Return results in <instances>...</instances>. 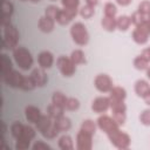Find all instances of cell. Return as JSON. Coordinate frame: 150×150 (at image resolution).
Listing matches in <instances>:
<instances>
[{"mask_svg":"<svg viewBox=\"0 0 150 150\" xmlns=\"http://www.w3.org/2000/svg\"><path fill=\"white\" fill-rule=\"evenodd\" d=\"M21 1H27V0H21Z\"/></svg>","mask_w":150,"mask_h":150,"instance_id":"cell-54","label":"cell"},{"mask_svg":"<svg viewBox=\"0 0 150 150\" xmlns=\"http://www.w3.org/2000/svg\"><path fill=\"white\" fill-rule=\"evenodd\" d=\"M91 136L90 134L86 132L84 130H80L76 136V148L79 150H89L91 149Z\"/></svg>","mask_w":150,"mask_h":150,"instance_id":"cell-9","label":"cell"},{"mask_svg":"<svg viewBox=\"0 0 150 150\" xmlns=\"http://www.w3.org/2000/svg\"><path fill=\"white\" fill-rule=\"evenodd\" d=\"M12 61L6 54H1V76L6 75L12 70Z\"/></svg>","mask_w":150,"mask_h":150,"instance_id":"cell-25","label":"cell"},{"mask_svg":"<svg viewBox=\"0 0 150 150\" xmlns=\"http://www.w3.org/2000/svg\"><path fill=\"white\" fill-rule=\"evenodd\" d=\"M131 25V19L130 16L127 15H121L116 19V26L120 30H127Z\"/></svg>","mask_w":150,"mask_h":150,"instance_id":"cell-24","label":"cell"},{"mask_svg":"<svg viewBox=\"0 0 150 150\" xmlns=\"http://www.w3.org/2000/svg\"><path fill=\"white\" fill-rule=\"evenodd\" d=\"M34 136H35V131H34V129H33L32 127H29V125H25V128H23V132H22V135H21L20 137H23V138H26V139L32 141V139L34 138Z\"/></svg>","mask_w":150,"mask_h":150,"instance_id":"cell-41","label":"cell"},{"mask_svg":"<svg viewBox=\"0 0 150 150\" xmlns=\"http://www.w3.org/2000/svg\"><path fill=\"white\" fill-rule=\"evenodd\" d=\"M29 144H30V141L29 139H26L23 137H19V138H16L15 149L16 150H25V149L29 148Z\"/></svg>","mask_w":150,"mask_h":150,"instance_id":"cell-39","label":"cell"},{"mask_svg":"<svg viewBox=\"0 0 150 150\" xmlns=\"http://www.w3.org/2000/svg\"><path fill=\"white\" fill-rule=\"evenodd\" d=\"M143 98H144V101H145V103L150 105V91H149V93H148V94H146V95H145V96H144Z\"/></svg>","mask_w":150,"mask_h":150,"instance_id":"cell-50","label":"cell"},{"mask_svg":"<svg viewBox=\"0 0 150 150\" xmlns=\"http://www.w3.org/2000/svg\"><path fill=\"white\" fill-rule=\"evenodd\" d=\"M70 35L73 40L80 46H84L89 41V34L87 32L86 26L82 22H75L70 27Z\"/></svg>","mask_w":150,"mask_h":150,"instance_id":"cell-3","label":"cell"},{"mask_svg":"<svg viewBox=\"0 0 150 150\" xmlns=\"http://www.w3.org/2000/svg\"><path fill=\"white\" fill-rule=\"evenodd\" d=\"M112 118L118 125H122L125 122V112H112Z\"/></svg>","mask_w":150,"mask_h":150,"instance_id":"cell-44","label":"cell"},{"mask_svg":"<svg viewBox=\"0 0 150 150\" xmlns=\"http://www.w3.org/2000/svg\"><path fill=\"white\" fill-rule=\"evenodd\" d=\"M39 28L41 32H45V33H49L54 29V26H55V20L48 18V16H41L39 19V23H38Z\"/></svg>","mask_w":150,"mask_h":150,"instance_id":"cell-16","label":"cell"},{"mask_svg":"<svg viewBox=\"0 0 150 150\" xmlns=\"http://www.w3.org/2000/svg\"><path fill=\"white\" fill-rule=\"evenodd\" d=\"M59 146L62 150H71V149H74V143H73L71 137L68 136V135L61 136L60 139H59Z\"/></svg>","mask_w":150,"mask_h":150,"instance_id":"cell-23","label":"cell"},{"mask_svg":"<svg viewBox=\"0 0 150 150\" xmlns=\"http://www.w3.org/2000/svg\"><path fill=\"white\" fill-rule=\"evenodd\" d=\"M130 19H131V23H134V25L137 27V26H139L141 23H143V22L148 19V16L144 15V14H142V13H139V12L137 11V12H135V13L130 16Z\"/></svg>","mask_w":150,"mask_h":150,"instance_id":"cell-32","label":"cell"},{"mask_svg":"<svg viewBox=\"0 0 150 150\" xmlns=\"http://www.w3.org/2000/svg\"><path fill=\"white\" fill-rule=\"evenodd\" d=\"M80 15H81L82 18H84V19L91 18V16L94 15V7L86 4L84 6L81 7V9H80Z\"/></svg>","mask_w":150,"mask_h":150,"instance_id":"cell-35","label":"cell"},{"mask_svg":"<svg viewBox=\"0 0 150 150\" xmlns=\"http://www.w3.org/2000/svg\"><path fill=\"white\" fill-rule=\"evenodd\" d=\"M77 14V9H67V8H63V9H60L57 16H56V21L60 23V25H67L69 23L74 16H76Z\"/></svg>","mask_w":150,"mask_h":150,"instance_id":"cell-11","label":"cell"},{"mask_svg":"<svg viewBox=\"0 0 150 150\" xmlns=\"http://www.w3.org/2000/svg\"><path fill=\"white\" fill-rule=\"evenodd\" d=\"M23 77H25V76H23L21 73H19L18 70L12 69L9 73H7L6 75L2 76V80H4V82H5L7 86H9V87H13V88H21Z\"/></svg>","mask_w":150,"mask_h":150,"instance_id":"cell-6","label":"cell"},{"mask_svg":"<svg viewBox=\"0 0 150 150\" xmlns=\"http://www.w3.org/2000/svg\"><path fill=\"white\" fill-rule=\"evenodd\" d=\"M63 110H64V108L59 107V105H55L54 103H52V104H49L47 107V115L49 117L56 120V118H59L60 116L63 115Z\"/></svg>","mask_w":150,"mask_h":150,"instance_id":"cell-19","label":"cell"},{"mask_svg":"<svg viewBox=\"0 0 150 150\" xmlns=\"http://www.w3.org/2000/svg\"><path fill=\"white\" fill-rule=\"evenodd\" d=\"M14 12V7H13V4L7 1V0H4V4H2V26L7 25V23H11L9 22V19L12 16Z\"/></svg>","mask_w":150,"mask_h":150,"instance_id":"cell-15","label":"cell"},{"mask_svg":"<svg viewBox=\"0 0 150 150\" xmlns=\"http://www.w3.org/2000/svg\"><path fill=\"white\" fill-rule=\"evenodd\" d=\"M97 125H98V128H100L101 130H103L107 135L110 134V132H112L114 130L118 129V127H120V125L115 122V120H114L112 117H109V116H105V115L98 117V120H97Z\"/></svg>","mask_w":150,"mask_h":150,"instance_id":"cell-8","label":"cell"},{"mask_svg":"<svg viewBox=\"0 0 150 150\" xmlns=\"http://www.w3.org/2000/svg\"><path fill=\"white\" fill-rule=\"evenodd\" d=\"M148 36H149V35H146L145 33H143V32H142L141 29H138L137 27H136V29L132 32V39H134V41H135L136 43H138V45H144V43H146Z\"/></svg>","mask_w":150,"mask_h":150,"instance_id":"cell-27","label":"cell"},{"mask_svg":"<svg viewBox=\"0 0 150 150\" xmlns=\"http://www.w3.org/2000/svg\"><path fill=\"white\" fill-rule=\"evenodd\" d=\"M101 25L108 32H112V30H115V28H117V26H116V19L115 18H110V16H105V15L102 18Z\"/></svg>","mask_w":150,"mask_h":150,"instance_id":"cell-22","label":"cell"},{"mask_svg":"<svg viewBox=\"0 0 150 150\" xmlns=\"http://www.w3.org/2000/svg\"><path fill=\"white\" fill-rule=\"evenodd\" d=\"M2 27H4V35L1 38V47L6 49H14L19 40L18 29L11 23H7Z\"/></svg>","mask_w":150,"mask_h":150,"instance_id":"cell-1","label":"cell"},{"mask_svg":"<svg viewBox=\"0 0 150 150\" xmlns=\"http://www.w3.org/2000/svg\"><path fill=\"white\" fill-rule=\"evenodd\" d=\"M139 121H141L142 124H144V125H150V109L144 110V111L139 115Z\"/></svg>","mask_w":150,"mask_h":150,"instance_id":"cell-43","label":"cell"},{"mask_svg":"<svg viewBox=\"0 0 150 150\" xmlns=\"http://www.w3.org/2000/svg\"><path fill=\"white\" fill-rule=\"evenodd\" d=\"M63 8L67 9H77L80 5V0H61Z\"/></svg>","mask_w":150,"mask_h":150,"instance_id":"cell-40","label":"cell"},{"mask_svg":"<svg viewBox=\"0 0 150 150\" xmlns=\"http://www.w3.org/2000/svg\"><path fill=\"white\" fill-rule=\"evenodd\" d=\"M66 101H67V97L62 93H60V91H55L53 94V96H52V103H54L55 105H59V107L64 108Z\"/></svg>","mask_w":150,"mask_h":150,"instance_id":"cell-29","label":"cell"},{"mask_svg":"<svg viewBox=\"0 0 150 150\" xmlns=\"http://www.w3.org/2000/svg\"><path fill=\"white\" fill-rule=\"evenodd\" d=\"M116 2L121 6H128L131 2V0H116Z\"/></svg>","mask_w":150,"mask_h":150,"instance_id":"cell-48","label":"cell"},{"mask_svg":"<svg viewBox=\"0 0 150 150\" xmlns=\"http://www.w3.org/2000/svg\"><path fill=\"white\" fill-rule=\"evenodd\" d=\"M33 149H34V150H41V149L50 150V146H49L47 143H43L42 141H38L36 143L33 144Z\"/></svg>","mask_w":150,"mask_h":150,"instance_id":"cell-46","label":"cell"},{"mask_svg":"<svg viewBox=\"0 0 150 150\" xmlns=\"http://www.w3.org/2000/svg\"><path fill=\"white\" fill-rule=\"evenodd\" d=\"M142 55L150 62V47H148V48H145L143 52H142Z\"/></svg>","mask_w":150,"mask_h":150,"instance_id":"cell-47","label":"cell"},{"mask_svg":"<svg viewBox=\"0 0 150 150\" xmlns=\"http://www.w3.org/2000/svg\"><path fill=\"white\" fill-rule=\"evenodd\" d=\"M59 12H60V8L59 7L50 5V6H48L45 9V15L48 16V18H50V19H53V20H55L56 16H57V14H59Z\"/></svg>","mask_w":150,"mask_h":150,"instance_id":"cell-38","label":"cell"},{"mask_svg":"<svg viewBox=\"0 0 150 150\" xmlns=\"http://www.w3.org/2000/svg\"><path fill=\"white\" fill-rule=\"evenodd\" d=\"M55 124H56V128L59 129V131H67L70 129L71 127V123H70V120L66 116H60L59 118L55 120Z\"/></svg>","mask_w":150,"mask_h":150,"instance_id":"cell-20","label":"cell"},{"mask_svg":"<svg viewBox=\"0 0 150 150\" xmlns=\"http://www.w3.org/2000/svg\"><path fill=\"white\" fill-rule=\"evenodd\" d=\"M110 108L112 112H125L127 111V107L122 100H110Z\"/></svg>","mask_w":150,"mask_h":150,"instance_id":"cell-26","label":"cell"},{"mask_svg":"<svg viewBox=\"0 0 150 150\" xmlns=\"http://www.w3.org/2000/svg\"><path fill=\"white\" fill-rule=\"evenodd\" d=\"M23 128H25V125L21 124L20 122H14L11 127V132L15 138H19L23 132Z\"/></svg>","mask_w":150,"mask_h":150,"instance_id":"cell-33","label":"cell"},{"mask_svg":"<svg viewBox=\"0 0 150 150\" xmlns=\"http://www.w3.org/2000/svg\"><path fill=\"white\" fill-rule=\"evenodd\" d=\"M53 121H54V118L49 117L48 115H42V116L40 117V120H39L35 124H36L38 130L43 135V134H45V131L50 127V124L53 123Z\"/></svg>","mask_w":150,"mask_h":150,"instance_id":"cell-17","label":"cell"},{"mask_svg":"<svg viewBox=\"0 0 150 150\" xmlns=\"http://www.w3.org/2000/svg\"><path fill=\"white\" fill-rule=\"evenodd\" d=\"M146 76L150 79V67H148V68H146Z\"/></svg>","mask_w":150,"mask_h":150,"instance_id":"cell-51","label":"cell"},{"mask_svg":"<svg viewBox=\"0 0 150 150\" xmlns=\"http://www.w3.org/2000/svg\"><path fill=\"white\" fill-rule=\"evenodd\" d=\"M109 108H110V98L104 97V96H100V97L95 98L91 104V109L97 114L105 112Z\"/></svg>","mask_w":150,"mask_h":150,"instance_id":"cell-10","label":"cell"},{"mask_svg":"<svg viewBox=\"0 0 150 150\" xmlns=\"http://www.w3.org/2000/svg\"><path fill=\"white\" fill-rule=\"evenodd\" d=\"M80 107V102L77 98L75 97H68L67 101H66V104H64V109L67 110H76L79 109Z\"/></svg>","mask_w":150,"mask_h":150,"instance_id":"cell-36","label":"cell"},{"mask_svg":"<svg viewBox=\"0 0 150 150\" xmlns=\"http://www.w3.org/2000/svg\"><path fill=\"white\" fill-rule=\"evenodd\" d=\"M25 115H26V118L29 123H36L40 117L42 116L41 112H40V109L34 107V105H28L26 107L25 109Z\"/></svg>","mask_w":150,"mask_h":150,"instance_id":"cell-14","label":"cell"},{"mask_svg":"<svg viewBox=\"0 0 150 150\" xmlns=\"http://www.w3.org/2000/svg\"><path fill=\"white\" fill-rule=\"evenodd\" d=\"M13 57L16 64L23 70H28L33 66V56L29 50L23 47H15L13 49Z\"/></svg>","mask_w":150,"mask_h":150,"instance_id":"cell-2","label":"cell"},{"mask_svg":"<svg viewBox=\"0 0 150 150\" xmlns=\"http://www.w3.org/2000/svg\"><path fill=\"white\" fill-rule=\"evenodd\" d=\"M138 12L148 16V15L150 14V1L145 0V1L141 2L139 6H138Z\"/></svg>","mask_w":150,"mask_h":150,"instance_id":"cell-42","label":"cell"},{"mask_svg":"<svg viewBox=\"0 0 150 150\" xmlns=\"http://www.w3.org/2000/svg\"><path fill=\"white\" fill-rule=\"evenodd\" d=\"M70 60L73 61V63H74L75 66L82 64V63L86 62L84 54H83V52L80 50V49H75L74 52H71V54H70Z\"/></svg>","mask_w":150,"mask_h":150,"instance_id":"cell-28","label":"cell"},{"mask_svg":"<svg viewBox=\"0 0 150 150\" xmlns=\"http://www.w3.org/2000/svg\"><path fill=\"white\" fill-rule=\"evenodd\" d=\"M134 66H135L136 69L143 70V69H146V68L149 67V61L141 54V55H138V56L134 60Z\"/></svg>","mask_w":150,"mask_h":150,"instance_id":"cell-30","label":"cell"},{"mask_svg":"<svg viewBox=\"0 0 150 150\" xmlns=\"http://www.w3.org/2000/svg\"><path fill=\"white\" fill-rule=\"evenodd\" d=\"M29 76L32 77V80L34 81L35 86H38V87L45 86V84L47 83V81H48L47 75H46V71H45L43 68H41V67L33 69V71H32V74H30Z\"/></svg>","mask_w":150,"mask_h":150,"instance_id":"cell-12","label":"cell"},{"mask_svg":"<svg viewBox=\"0 0 150 150\" xmlns=\"http://www.w3.org/2000/svg\"><path fill=\"white\" fill-rule=\"evenodd\" d=\"M52 1H54V0H52Z\"/></svg>","mask_w":150,"mask_h":150,"instance_id":"cell-55","label":"cell"},{"mask_svg":"<svg viewBox=\"0 0 150 150\" xmlns=\"http://www.w3.org/2000/svg\"><path fill=\"white\" fill-rule=\"evenodd\" d=\"M135 91H136V94H137L138 96L144 97V96L150 91V86H149V83H148L146 81H144V80H138V81H136V83H135Z\"/></svg>","mask_w":150,"mask_h":150,"instance_id":"cell-18","label":"cell"},{"mask_svg":"<svg viewBox=\"0 0 150 150\" xmlns=\"http://www.w3.org/2000/svg\"><path fill=\"white\" fill-rule=\"evenodd\" d=\"M30 1H33V2H39L40 0H30Z\"/></svg>","mask_w":150,"mask_h":150,"instance_id":"cell-52","label":"cell"},{"mask_svg":"<svg viewBox=\"0 0 150 150\" xmlns=\"http://www.w3.org/2000/svg\"><path fill=\"white\" fill-rule=\"evenodd\" d=\"M57 68L61 71V74L63 76H71L75 73V64L73 63V61L70 60V57H66V56H60L56 61Z\"/></svg>","mask_w":150,"mask_h":150,"instance_id":"cell-5","label":"cell"},{"mask_svg":"<svg viewBox=\"0 0 150 150\" xmlns=\"http://www.w3.org/2000/svg\"><path fill=\"white\" fill-rule=\"evenodd\" d=\"M38 62H39V66L41 68H50L53 66V62H54V57H53V54L48 50H43L39 54L38 56Z\"/></svg>","mask_w":150,"mask_h":150,"instance_id":"cell-13","label":"cell"},{"mask_svg":"<svg viewBox=\"0 0 150 150\" xmlns=\"http://www.w3.org/2000/svg\"><path fill=\"white\" fill-rule=\"evenodd\" d=\"M94 84L96 89L101 93H109L111 90L112 86V80L107 75V74H100L95 77Z\"/></svg>","mask_w":150,"mask_h":150,"instance_id":"cell-7","label":"cell"},{"mask_svg":"<svg viewBox=\"0 0 150 150\" xmlns=\"http://www.w3.org/2000/svg\"><path fill=\"white\" fill-rule=\"evenodd\" d=\"M86 2H87V5H89V6H93V7H95V6L97 5L98 0H86Z\"/></svg>","mask_w":150,"mask_h":150,"instance_id":"cell-49","label":"cell"},{"mask_svg":"<svg viewBox=\"0 0 150 150\" xmlns=\"http://www.w3.org/2000/svg\"><path fill=\"white\" fill-rule=\"evenodd\" d=\"M109 93H110V100H122V101H124V98L127 96V91L122 87H112Z\"/></svg>","mask_w":150,"mask_h":150,"instance_id":"cell-21","label":"cell"},{"mask_svg":"<svg viewBox=\"0 0 150 150\" xmlns=\"http://www.w3.org/2000/svg\"><path fill=\"white\" fill-rule=\"evenodd\" d=\"M35 87H36V86H35L34 81L32 80V77H30V76H25L20 89H22V90H25V91H30V90H33Z\"/></svg>","mask_w":150,"mask_h":150,"instance_id":"cell-34","label":"cell"},{"mask_svg":"<svg viewBox=\"0 0 150 150\" xmlns=\"http://www.w3.org/2000/svg\"><path fill=\"white\" fill-rule=\"evenodd\" d=\"M108 137L110 142L118 149H127L130 144V137L127 134L122 132L120 129H116L112 132L108 134Z\"/></svg>","mask_w":150,"mask_h":150,"instance_id":"cell-4","label":"cell"},{"mask_svg":"<svg viewBox=\"0 0 150 150\" xmlns=\"http://www.w3.org/2000/svg\"><path fill=\"white\" fill-rule=\"evenodd\" d=\"M81 129L84 130L86 132L90 134V135H94V134H95V130H96V124H95L91 120H86V121L82 122Z\"/></svg>","mask_w":150,"mask_h":150,"instance_id":"cell-31","label":"cell"},{"mask_svg":"<svg viewBox=\"0 0 150 150\" xmlns=\"http://www.w3.org/2000/svg\"><path fill=\"white\" fill-rule=\"evenodd\" d=\"M116 13H117V8H116V6H115L114 4L107 2V4L104 5V15H105V16L115 18Z\"/></svg>","mask_w":150,"mask_h":150,"instance_id":"cell-37","label":"cell"},{"mask_svg":"<svg viewBox=\"0 0 150 150\" xmlns=\"http://www.w3.org/2000/svg\"><path fill=\"white\" fill-rule=\"evenodd\" d=\"M138 29H141L143 33H145L146 35H150V19L148 18L143 23H141L139 26H137Z\"/></svg>","mask_w":150,"mask_h":150,"instance_id":"cell-45","label":"cell"},{"mask_svg":"<svg viewBox=\"0 0 150 150\" xmlns=\"http://www.w3.org/2000/svg\"><path fill=\"white\" fill-rule=\"evenodd\" d=\"M148 18H149V19H150V14H149V15H148Z\"/></svg>","mask_w":150,"mask_h":150,"instance_id":"cell-53","label":"cell"}]
</instances>
